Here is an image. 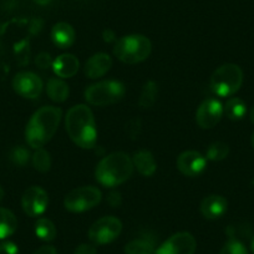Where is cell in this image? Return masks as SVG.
I'll use <instances>...</instances> for the list:
<instances>
[{
    "instance_id": "1",
    "label": "cell",
    "mask_w": 254,
    "mask_h": 254,
    "mask_svg": "<svg viewBox=\"0 0 254 254\" xmlns=\"http://www.w3.org/2000/svg\"><path fill=\"white\" fill-rule=\"evenodd\" d=\"M65 127L69 137L81 148H94L97 142V130L94 114L86 105H76L67 111Z\"/></svg>"
},
{
    "instance_id": "2",
    "label": "cell",
    "mask_w": 254,
    "mask_h": 254,
    "mask_svg": "<svg viewBox=\"0 0 254 254\" xmlns=\"http://www.w3.org/2000/svg\"><path fill=\"white\" fill-rule=\"evenodd\" d=\"M61 110L55 106H44L31 116L25 130L26 142L30 147H44L54 137L61 121Z\"/></svg>"
},
{
    "instance_id": "3",
    "label": "cell",
    "mask_w": 254,
    "mask_h": 254,
    "mask_svg": "<svg viewBox=\"0 0 254 254\" xmlns=\"http://www.w3.org/2000/svg\"><path fill=\"white\" fill-rule=\"evenodd\" d=\"M133 168L130 156L124 152H114L100 161L95 177L105 187H116L132 176Z\"/></svg>"
},
{
    "instance_id": "4",
    "label": "cell",
    "mask_w": 254,
    "mask_h": 254,
    "mask_svg": "<svg viewBox=\"0 0 254 254\" xmlns=\"http://www.w3.org/2000/svg\"><path fill=\"white\" fill-rule=\"evenodd\" d=\"M152 50V44L150 39L141 34L122 36L116 40L114 48L115 56L125 64H138L146 60Z\"/></svg>"
},
{
    "instance_id": "5",
    "label": "cell",
    "mask_w": 254,
    "mask_h": 254,
    "mask_svg": "<svg viewBox=\"0 0 254 254\" xmlns=\"http://www.w3.org/2000/svg\"><path fill=\"white\" fill-rule=\"evenodd\" d=\"M243 84V71L236 64H224L213 72L211 77V90L221 97L236 94Z\"/></svg>"
},
{
    "instance_id": "6",
    "label": "cell",
    "mask_w": 254,
    "mask_h": 254,
    "mask_svg": "<svg viewBox=\"0 0 254 254\" xmlns=\"http://www.w3.org/2000/svg\"><path fill=\"white\" fill-rule=\"evenodd\" d=\"M126 94V87L122 82L116 80L100 81L91 85L85 91V99L94 106H106L116 104Z\"/></svg>"
},
{
    "instance_id": "7",
    "label": "cell",
    "mask_w": 254,
    "mask_h": 254,
    "mask_svg": "<svg viewBox=\"0 0 254 254\" xmlns=\"http://www.w3.org/2000/svg\"><path fill=\"white\" fill-rule=\"evenodd\" d=\"M102 198L101 190L94 186H84L72 190L64 199V206L67 211L81 213L94 208Z\"/></svg>"
},
{
    "instance_id": "8",
    "label": "cell",
    "mask_w": 254,
    "mask_h": 254,
    "mask_svg": "<svg viewBox=\"0 0 254 254\" xmlns=\"http://www.w3.org/2000/svg\"><path fill=\"white\" fill-rule=\"evenodd\" d=\"M122 223L114 216L102 217L97 219L89 229V239L94 244H109L121 234Z\"/></svg>"
},
{
    "instance_id": "9",
    "label": "cell",
    "mask_w": 254,
    "mask_h": 254,
    "mask_svg": "<svg viewBox=\"0 0 254 254\" xmlns=\"http://www.w3.org/2000/svg\"><path fill=\"white\" fill-rule=\"evenodd\" d=\"M197 242L194 237L188 232H180L163 242L155 254H194Z\"/></svg>"
},
{
    "instance_id": "10",
    "label": "cell",
    "mask_w": 254,
    "mask_h": 254,
    "mask_svg": "<svg viewBox=\"0 0 254 254\" xmlns=\"http://www.w3.org/2000/svg\"><path fill=\"white\" fill-rule=\"evenodd\" d=\"M48 193L38 186L28 188L21 197V207L24 212L30 217L41 216L48 208Z\"/></svg>"
},
{
    "instance_id": "11",
    "label": "cell",
    "mask_w": 254,
    "mask_h": 254,
    "mask_svg": "<svg viewBox=\"0 0 254 254\" xmlns=\"http://www.w3.org/2000/svg\"><path fill=\"white\" fill-rule=\"evenodd\" d=\"M13 89L21 97L36 99L43 91V81L34 72L21 71L14 76Z\"/></svg>"
},
{
    "instance_id": "12",
    "label": "cell",
    "mask_w": 254,
    "mask_h": 254,
    "mask_svg": "<svg viewBox=\"0 0 254 254\" xmlns=\"http://www.w3.org/2000/svg\"><path fill=\"white\" fill-rule=\"evenodd\" d=\"M223 114V105L217 99L211 97V99L204 100L199 105L196 112V121L199 127L208 130V128H213L221 121Z\"/></svg>"
},
{
    "instance_id": "13",
    "label": "cell",
    "mask_w": 254,
    "mask_h": 254,
    "mask_svg": "<svg viewBox=\"0 0 254 254\" xmlns=\"http://www.w3.org/2000/svg\"><path fill=\"white\" fill-rule=\"evenodd\" d=\"M207 167V158L197 151H185L177 158V168L187 177H197Z\"/></svg>"
},
{
    "instance_id": "14",
    "label": "cell",
    "mask_w": 254,
    "mask_h": 254,
    "mask_svg": "<svg viewBox=\"0 0 254 254\" xmlns=\"http://www.w3.org/2000/svg\"><path fill=\"white\" fill-rule=\"evenodd\" d=\"M227 209H228V202L221 194H209L201 203V213L207 219L221 218Z\"/></svg>"
},
{
    "instance_id": "15",
    "label": "cell",
    "mask_w": 254,
    "mask_h": 254,
    "mask_svg": "<svg viewBox=\"0 0 254 254\" xmlns=\"http://www.w3.org/2000/svg\"><path fill=\"white\" fill-rule=\"evenodd\" d=\"M112 66V59L105 53L92 55L85 64V74L90 79H99L109 72Z\"/></svg>"
},
{
    "instance_id": "16",
    "label": "cell",
    "mask_w": 254,
    "mask_h": 254,
    "mask_svg": "<svg viewBox=\"0 0 254 254\" xmlns=\"http://www.w3.org/2000/svg\"><path fill=\"white\" fill-rule=\"evenodd\" d=\"M53 70L56 76L69 79L79 71V60L72 54H63L54 60Z\"/></svg>"
},
{
    "instance_id": "17",
    "label": "cell",
    "mask_w": 254,
    "mask_h": 254,
    "mask_svg": "<svg viewBox=\"0 0 254 254\" xmlns=\"http://www.w3.org/2000/svg\"><path fill=\"white\" fill-rule=\"evenodd\" d=\"M51 39L54 44L60 49H67L74 44L75 30L70 24L61 21L54 25L51 30Z\"/></svg>"
},
{
    "instance_id": "18",
    "label": "cell",
    "mask_w": 254,
    "mask_h": 254,
    "mask_svg": "<svg viewBox=\"0 0 254 254\" xmlns=\"http://www.w3.org/2000/svg\"><path fill=\"white\" fill-rule=\"evenodd\" d=\"M133 167L138 171L145 177H151L155 175L157 170V163H156L155 157L150 151L141 150L133 155L132 158Z\"/></svg>"
},
{
    "instance_id": "19",
    "label": "cell",
    "mask_w": 254,
    "mask_h": 254,
    "mask_svg": "<svg viewBox=\"0 0 254 254\" xmlns=\"http://www.w3.org/2000/svg\"><path fill=\"white\" fill-rule=\"evenodd\" d=\"M46 92L53 101L64 102L69 96V86L64 80L51 77L46 84Z\"/></svg>"
},
{
    "instance_id": "20",
    "label": "cell",
    "mask_w": 254,
    "mask_h": 254,
    "mask_svg": "<svg viewBox=\"0 0 254 254\" xmlns=\"http://www.w3.org/2000/svg\"><path fill=\"white\" fill-rule=\"evenodd\" d=\"M155 241L150 237L133 239L125 246V254H155Z\"/></svg>"
},
{
    "instance_id": "21",
    "label": "cell",
    "mask_w": 254,
    "mask_h": 254,
    "mask_svg": "<svg viewBox=\"0 0 254 254\" xmlns=\"http://www.w3.org/2000/svg\"><path fill=\"white\" fill-rule=\"evenodd\" d=\"M18 228L15 214L6 208H0V241L10 237Z\"/></svg>"
},
{
    "instance_id": "22",
    "label": "cell",
    "mask_w": 254,
    "mask_h": 254,
    "mask_svg": "<svg viewBox=\"0 0 254 254\" xmlns=\"http://www.w3.org/2000/svg\"><path fill=\"white\" fill-rule=\"evenodd\" d=\"M223 111L229 120L239 121L246 117L248 110H247V105L243 100L238 99V97H231L224 105Z\"/></svg>"
},
{
    "instance_id": "23",
    "label": "cell",
    "mask_w": 254,
    "mask_h": 254,
    "mask_svg": "<svg viewBox=\"0 0 254 254\" xmlns=\"http://www.w3.org/2000/svg\"><path fill=\"white\" fill-rule=\"evenodd\" d=\"M35 234L39 239L44 242H51L55 239L58 231L50 219L40 218L35 223Z\"/></svg>"
},
{
    "instance_id": "24",
    "label": "cell",
    "mask_w": 254,
    "mask_h": 254,
    "mask_svg": "<svg viewBox=\"0 0 254 254\" xmlns=\"http://www.w3.org/2000/svg\"><path fill=\"white\" fill-rule=\"evenodd\" d=\"M158 95V86L155 81L146 82L143 86L142 92H141L140 100H138V105L142 109H150L155 105L156 100H157Z\"/></svg>"
},
{
    "instance_id": "25",
    "label": "cell",
    "mask_w": 254,
    "mask_h": 254,
    "mask_svg": "<svg viewBox=\"0 0 254 254\" xmlns=\"http://www.w3.org/2000/svg\"><path fill=\"white\" fill-rule=\"evenodd\" d=\"M33 165L35 170L39 171V172H48L51 167L50 153L46 150H44L43 147L38 148L33 155Z\"/></svg>"
},
{
    "instance_id": "26",
    "label": "cell",
    "mask_w": 254,
    "mask_h": 254,
    "mask_svg": "<svg viewBox=\"0 0 254 254\" xmlns=\"http://www.w3.org/2000/svg\"><path fill=\"white\" fill-rule=\"evenodd\" d=\"M229 147L227 143L224 142H214L207 150V160H211L217 162V161H222L228 156Z\"/></svg>"
},
{
    "instance_id": "27",
    "label": "cell",
    "mask_w": 254,
    "mask_h": 254,
    "mask_svg": "<svg viewBox=\"0 0 254 254\" xmlns=\"http://www.w3.org/2000/svg\"><path fill=\"white\" fill-rule=\"evenodd\" d=\"M221 254H248L246 246L238 239L231 238L222 248Z\"/></svg>"
},
{
    "instance_id": "28",
    "label": "cell",
    "mask_w": 254,
    "mask_h": 254,
    "mask_svg": "<svg viewBox=\"0 0 254 254\" xmlns=\"http://www.w3.org/2000/svg\"><path fill=\"white\" fill-rule=\"evenodd\" d=\"M10 160L15 165L25 166L29 162V160H30V152L25 147H23V146H18V147L13 148V151H11Z\"/></svg>"
},
{
    "instance_id": "29",
    "label": "cell",
    "mask_w": 254,
    "mask_h": 254,
    "mask_svg": "<svg viewBox=\"0 0 254 254\" xmlns=\"http://www.w3.org/2000/svg\"><path fill=\"white\" fill-rule=\"evenodd\" d=\"M126 131H127V133H128V136H130L132 140H135V138L137 137L138 135H140V131H141V121H140V120H137V119L131 120V121L127 124Z\"/></svg>"
},
{
    "instance_id": "30",
    "label": "cell",
    "mask_w": 254,
    "mask_h": 254,
    "mask_svg": "<svg viewBox=\"0 0 254 254\" xmlns=\"http://www.w3.org/2000/svg\"><path fill=\"white\" fill-rule=\"evenodd\" d=\"M54 61L51 60V56L48 53H41L36 56L35 64L40 69H48L50 65H53Z\"/></svg>"
},
{
    "instance_id": "31",
    "label": "cell",
    "mask_w": 254,
    "mask_h": 254,
    "mask_svg": "<svg viewBox=\"0 0 254 254\" xmlns=\"http://www.w3.org/2000/svg\"><path fill=\"white\" fill-rule=\"evenodd\" d=\"M0 254H19V248L13 242H1L0 243Z\"/></svg>"
},
{
    "instance_id": "32",
    "label": "cell",
    "mask_w": 254,
    "mask_h": 254,
    "mask_svg": "<svg viewBox=\"0 0 254 254\" xmlns=\"http://www.w3.org/2000/svg\"><path fill=\"white\" fill-rule=\"evenodd\" d=\"M74 254H97V249L91 243H82L75 249Z\"/></svg>"
},
{
    "instance_id": "33",
    "label": "cell",
    "mask_w": 254,
    "mask_h": 254,
    "mask_svg": "<svg viewBox=\"0 0 254 254\" xmlns=\"http://www.w3.org/2000/svg\"><path fill=\"white\" fill-rule=\"evenodd\" d=\"M107 203L111 207H114V208L119 207L121 204V194L119 192H116V190L110 192V194L107 196Z\"/></svg>"
},
{
    "instance_id": "34",
    "label": "cell",
    "mask_w": 254,
    "mask_h": 254,
    "mask_svg": "<svg viewBox=\"0 0 254 254\" xmlns=\"http://www.w3.org/2000/svg\"><path fill=\"white\" fill-rule=\"evenodd\" d=\"M34 254H58L56 249L53 246H43L34 252Z\"/></svg>"
},
{
    "instance_id": "35",
    "label": "cell",
    "mask_w": 254,
    "mask_h": 254,
    "mask_svg": "<svg viewBox=\"0 0 254 254\" xmlns=\"http://www.w3.org/2000/svg\"><path fill=\"white\" fill-rule=\"evenodd\" d=\"M104 40L107 41V43H111V41L115 40V34L114 31L110 30V29H107V30L104 31Z\"/></svg>"
},
{
    "instance_id": "36",
    "label": "cell",
    "mask_w": 254,
    "mask_h": 254,
    "mask_svg": "<svg viewBox=\"0 0 254 254\" xmlns=\"http://www.w3.org/2000/svg\"><path fill=\"white\" fill-rule=\"evenodd\" d=\"M36 4H39V5H48V4H50L53 0H34Z\"/></svg>"
},
{
    "instance_id": "37",
    "label": "cell",
    "mask_w": 254,
    "mask_h": 254,
    "mask_svg": "<svg viewBox=\"0 0 254 254\" xmlns=\"http://www.w3.org/2000/svg\"><path fill=\"white\" fill-rule=\"evenodd\" d=\"M249 120H251L252 124L254 125V106L249 110Z\"/></svg>"
},
{
    "instance_id": "38",
    "label": "cell",
    "mask_w": 254,
    "mask_h": 254,
    "mask_svg": "<svg viewBox=\"0 0 254 254\" xmlns=\"http://www.w3.org/2000/svg\"><path fill=\"white\" fill-rule=\"evenodd\" d=\"M3 197H4V190L1 188V186H0V202H1Z\"/></svg>"
},
{
    "instance_id": "39",
    "label": "cell",
    "mask_w": 254,
    "mask_h": 254,
    "mask_svg": "<svg viewBox=\"0 0 254 254\" xmlns=\"http://www.w3.org/2000/svg\"><path fill=\"white\" fill-rule=\"evenodd\" d=\"M251 249H252V252H253V254H254V237H253V239H252V242H251Z\"/></svg>"
},
{
    "instance_id": "40",
    "label": "cell",
    "mask_w": 254,
    "mask_h": 254,
    "mask_svg": "<svg viewBox=\"0 0 254 254\" xmlns=\"http://www.w3.org/2000/svg\"><path fill=\"white\" fill-rule=\"evenodd\" d=\"M251 142H252V147H253V150H254V132H253V135H252Z\"/></svg>"
}]
</instances>
